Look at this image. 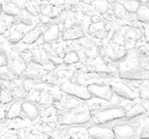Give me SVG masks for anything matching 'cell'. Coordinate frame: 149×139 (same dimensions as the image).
Returning a JSON list of instances; mask_svg holds the SVG:
<instances>
[{"label":"cell","instance_id":"cell-1","mask_svg":"<svg viewBox=\"0 0 149 139\" xmlns=\"http://www.w3.org/2000/svg\"><path fill=\"white\" fill-rule=\"evenodd\" d=\"M145 63L144 59L137 51L130 52L127 57L119 64V76L130 81L146 79L148 74L145 71Z\"/></svg>","mask_w":149,"mask_h":139},{"label":"cell","instance_id":"cell-2","mask_svg":"<svg viewBox=\"0 0 149 139\" xmlns=\"http://www.w3.org/2000/svg\"><path fill=\"white\" fill-rule=\"evenodd\" d=\"M90 111L88 109H81L80 107L68 109L61 116V122L63 125L84 124L90 120Z\"/></svg>","mask_w":149,"mask_h":139},{"label":"cell","instance_id":"cell-3","mask_svg":"<svg viewBox=\"0 0 149 139\" xmlns=\"http://www.w3.org/2000/svg\"><path fill=\"white\" fill-rule=\"evenodd\" d=\"M99 123H108L126 117V111L118 106H106L100 109L95 114Z\"/></svg>","mask_w":149,"mask_h":139},{"label":"cell","instance_id":"cell-4","mask_svg":"<svg viewBox=\"0 0 149 139\" xmlns=\"http://www.w3.org/2000/svg\"><path fill=\"white\" fill-rule=\"evenodd\" d=\"M61 89L64 94H68L70 96L75 97L78 99L88 100L93 97L87 87H84L75 83H65L62 85Z\"/></svg>","mask_w":149,"mask_h":139},{"label":"cell","instance_id":"cell-5","mask_svg":"<svg viewBox=\"0 0 149 139\" xmlns=\"http://www.w3.org/2000/svg\"><path fill=\"white\" fill-rule=\"evenodd\" d=\"M105 54L113 62H122L128 54L125 46L120 44H109L105 49Z\"/></svg>","mask_w":149,"mask_h":139},{"label":"cell","instance_id":"cell-6","mask_svg":"<svg viewBox=\"0 0 149 139\" xmlns=\"http://www.w3.org/2000/svg\"><path fill=\"white\" fill-rule=\"evenodd\" d=\"M88 89L90 90L93 97L100 98V99L105 100L109 101L111 100L113 96V91L111 85H97V84H93L89 85Z\"/></svg>","mask_w":149,"mask_h":139},{"label":"cell","instance_id":"cell-7","mask_svg":"<svg viewBox=\"0 0 149 139\" xmlns=\"http://www.w3.org/2000/svg\"><path fill=\"white\" fill-rule=\"evenodd\" d=\"M87 130H88V135L90 138L103 139H110L116 138L113 129L108 128V127L95 125L89 127Z\"/></svg>","mask_w":149,"mask_h":139},{"label":"cell","instance_id":"cell-8","mask_svg":"<svg viewBox=\"0 0 149 139\" xmlns=\"http://www.w3.org/2000/svg\"><path fill=\"white\" fill-rule=\"evenodd\" d=\"M114 94L122 98L132 101L135 98V94L131 88L125 83L121 82H115L111 85Z\"/></svg>","mask_w":149,"mask_h":139},{"label":"cell","instance_id":"cell-9","mask_svg":"<svg viewBox=\"0 0 149 139\" xmlns=\"http://www.w3.org/2000/svg\"><path fill=\"white\" fill-rule=\"evenodd\" d=\"M110 29L111 28H109L106 23L101 20L91 23L88 28L90 34L97 39H104L107 37L108 33Z\"/></svg>","mask_w":149,"mask_h":139},{"label":"cell","instance_id":"cell-10","mask_svg":"<svg viewBox=\"0 0 149 139\" xmlns=\"http://www.w3.org/2000/svg\"><path fill=\"white\" fill-rule=\"evenodd\" d=\"M113 131L118 138H130L135 135V130L128 124H118L113 127Z\"/></svg>","mask_w":149,"mask_h":139},{"label":"cell","instance_id":"cell-11","mask_svg":"<svg viewBox=\"0 0 149 139\" xmlns=\"http://www.w3.org/2000/svg\"><path fill=\"white\" fill-rule=\"evenodd\" d=\"M84 33L82 29L78 26H74L71 28L65 30L62 33V39L65 41L78 40L84 37Z\"/></svg>","mask_w":149,"mask_h":139},{"label":"cell","instance_id":"cell-12","mask_svg":"<svg viewBox=\"0 0 149 139\" xmlns=\"http://www.w3.org/2000/svg\"><path fill=\"white\" fill-rule=\"evenodd\" d=\"M22 109L26 117L30 120H34L39 117V112L37 107L31 101H25L22 102Z\"/></svg>","mask_w":149,"mask_h":139},{"label":"cell","instance_id":"cell-13","mask_svg":"<svg viewBox=\"0 0 149 139\" xmlns=\"http://www.w3.org/2000/svg\"><path fill=\"white\" fill-rule=\"evenodd\" d=\"M122 36L128 41H138L142 38L143 33L140 29L133 27H125L122 29Z\"/></svg>","mask_w":149,"mask_h":139},{"label":"cell","instance_id":"cell-14","mask_svg":"<svg viewBox=\"0 0 149 139\" xmlns=\"http://www.w3.org/2000/svg\"><path fill=\"white\" fill-rule=\"evenodd\" d=\"M60 36V29L57 25H52L48 28L42 36L43 41L45 43H52L58 40Z\"/></svg>","mask_w":149,"mask_h":139},{"label":"cell","instance_id":"cell-15","mask_svg":"<svg viewBox=\"0 0 149 139\" xmlns=\"http://www.w3.org/2000/svg\"><path fill=\"white\" fill-rule=\"evenodd\" d=\"M10 70L14 75H20L27 69V65L20 58H13L10 62Z\"/></svg>","mask_w":149,"mask_h":139},{"label":"cell","instance_id":"cell-16","mask_svg":"<svg viewBox=\"0 0 149 139\" xmlns=\"http://www.w3.org/2000/svg\"><path fill=\"white\" fill-rule=\"evenodd\" d=\"M42 36H43V33H42L41 28H36L26 33L23 37L22 41L26 44H32V43H35Z\"/></svg>","mask_w":149,"mask_h":139},{"label":"cell","instance_id":"cell-17","mask_svg":"<svg viewBox=\"0 0 149 139\" xmlns=\"http://www.w3.org/2000/svg\"><path fill=\"white\" fill-rule=\"evenodd\" d=\"M48 59V54L47 53L46 51H45L42 49H36L34 52L32 54L31 58V60L33 62V63L38 64V65H41L43 64L44 62L47 61Z\"/></svg>","mask_w":149,"mask_h":139},{"label":"cell","instance_id":"cell-18","mask_svg":"<svg viewBox=\"0 0 149 139\" xmlns=\"http://www.w3.org/2000/svg\"><path fill=\"white\" fill-rule=\"evenodd\" d=\"M2 10L5 14L12 17H15L20 12V7L17 4L12 2L5 3L2 6Z\"/></svg>","mask_w":149,"mask_h":139},{"label":"cell","instance_id":"cell-19","mask_svg":"<svg viewBox=\"0 0 149 139\" xmlns=\"http://www.w3.org/2000/svg\"><path fill=\"white\" fill-rule=\"evenodd\" d=\"M41 12L42 14L51 19H56L59 17V10L57 7H52V5L43 6L41 8Z\"/></svg>","mask_w":149,"mask_h":139},{"label":"cell","instance_id":"cell-20","mask_svg":"<svg viewBox=\"0 0 149 139\" xmlns=\"http://www.w3.org/2000/svg\"><path fill=\"white\" fill-rule=\"evenodd\" d=\"M23 111L22 109V103L15 102L12 104L11 107L7 111V118L8 119H15L20 116V114Z\"/></svg>","mask_w":149,"mask_h":139},{"label":"cell","instance_id":"cell-21","mask_svg":"<svg viewBox=\"0 0 149 139\" xmlns=\"http://www.w3.org/2000/svg\"><path fill=\"white\" fill-rule=\"evenodd\" d=\"M79 62V55L75 50H70L67 52L63 57V62L65 65H73Z\"/></svg>","mask_w":149,"mask_h":139},{"label":"cell","instance_id":"cell-22","mask_svg":"<svg viewBox=\"0 0 149 139\" xmlns=\"http://www.w3.org/2000/svg\"><path fill=\"white\" fill-rule=\"evenodd\" d=\"M146 111V109L143 106L141 105V104H136L132 108H131L129 111H126V117L130 119L135 118L138 116L144 114Z\"/></svg>","mask_w":149,"mask_h":139},{"label":"cell","instance_id":"cell-23","mask_svg":"<svg viewBox=\"0 0 149 139\" xmlns=\"http://www.w3.org/2000/svg\"><path fill=\"white\" fill-rule=\"evenodd\" d=\"M24 36V30L21 28L15 27L12 30L9 41L11 43L15 44V43H18L20 41L23 40Z\"/></svg>","mask_w":149,"mask_h":139},{"label":"cell","instance_id":"cell-24","mask_svg":"<svg viewBox=\"0 0 149 139\" xmlns=\"http://www.w3.org/2000/svg\"><path fill=\"white\" fill-rule=\"evenodd\" d=\"M136 16L138 20L142 23H149V7L147 5H141L137 10Z\"/></svg>","mask_w":149,"mask_h":139},{"label":"cell","instance_id":"cell-25","mask_svg":"<svg viewBox=\"0 0 149 139\" xmlns=\"http://www.w3.org/2000/svg\"><path fill=\"white\" fill-rule=\"evenodd\" d=\"M93 7L97 12L104 14L107 12L109 5L106 0H95L93 3Z\"/></svg>","mask_w":149,"mask_h":139},{"label":"cell","instance_id":"cell-26","mask_svg":"<svg viewBox=\"0 0 149 139\" xmlns=\"http://www.w3.org/2000/svg\"><path fill=\"white\" fill-rule=\"evenodd\" d=\"M113 13H114L115 16L116 17V18L118 19H122L125 17L127 14V9L125 8V6L123 5L122 3L117 2L113 5Z\"/></svg>","mask_w":149,"mask_h":139},{"label":"cell","instance_id":"cell-27","mask_svg":"<svg viewBox=\"0 0 149 139\" xmlns=\"http://www.w3.org/2000/svg\"><path fill=\"white\" fill-rule=\"evenodd\" d=\"M10 94L13 95V97L18 98H24L26 97L27 92L25 91L23 85H19V86L14 87L10 91Z\"/></svg>","mask_w":149,"mask_h":139},{"label":"cell","instance_id":"cell-28","mask_svg":"<svg viewBox=\"0 0 149 139\" xmlns=\"http://www.w3.org/2000/svg\"><path fill=\"white\" fill-rule=\"evenodd\" d=\"M78 98H75V97L71 96L70 98H67L64 102L63 105L65 108L68 109H73L78 108L80 107L79 102Z\"/></svg>","mask_w":149,"mask_h":139},{"label":"cell","instance_id":"cell-29","mask_svg":"<svg viewBox=\"0 0 149 139\" xmlns=\"http://www.w3.org/2000/svg\"><path fill=\"white\" fill-rule=\"evenodd\" d=\"M122 4L125 6V8L127 9V10L130 12H136L137 10H138V8L140 7V4L138 1H122Z\"/></svg>","mask_w":149,"mask_h":139},{"label":"cell","instance_id":"cell-30","mask_svg":"<svg viewBox=\"0 0 149 139\" xmlns=\"http://www.w3.org/2000/svg\"><path fill=\"white\" fill-rule=\"evenodd\" d=\"M81 133H85V134H88V130H84V129L81 128V127H73V128L70 129L68 131V134L71 135V137L73 138H79V135H80L81 137H84Z\"/></svg>","mask_w":149,"mask_h":139},{"label":"cell","instance_id":"cell-31","mask_svg":"<svg viewBox=\"0 0 149 139\" xmlns=\"http://www.w3.org/2000/svg\"><path fill=\"white\" fill-rule=\"evenodd\" d=\"M50 94L47 92L46 91H42L40 92V95H39V99H38L37 102L38 104H42V105H45L49 102V99H50Z\"/></svg>","mask_w":149,"mask_h":139},{"label":"cell","instance_id":"cell-32","mask_svg":"<svg viewBox=\"0 0 149 139\" xmlns=\"http://www.w3.org/2000/svg\"><path fill=\"white\" fill-rule=\"evenodd\" d=\"M62 90H58V89H53L51 91L49 94H50L51 97H52V100L54 101H56V102H59L62 100L63 96V94Z\"/></svg>","mask_w":149,"mask_h":139},{"label":"cell","instance_id":"cell-33","mask_svg":"<svg viewBox=\"0 0 149 139\" xmlns=\"http://www.w3.org/2000/svg\"><path fill=\"white\" fill-rule=\"evenodd\" d=\"M13 96L11 94H9L5 91L4 92V90H2V92H1V101L2 104H10V102H12L13 99Z\"/></svg>","mask_w":149,"mask_h":139},{"label":"cell","instance_id":"cell-34","mask_svg":"<svg viewBox=\"0 0 149 139\" xmlns=\"http://www.w3.org/2000/svg\"><path fill=\"white\" fill-rule=\"evenodd\" d=\"M63 25L65 30L71 28L76 26V20L74 18V17L68 16V17L65 19V21H64Z\"/></svg>","mask_w":149,"mask_h":139},{"label":"cell","instance_id":"cell-35","mask_svg":"<svg viewBox=\"0 0 149 139\" xmlns=\"http://www.w3.org/2000/svg\"><path fill=\"white\" fill-rule=\"evenodd\" d=\"M139 97L141 99L149 100V88L147 86H143L140 89Z\"/></svg>","mask_w":149,"mask_h":139},{"label":"cell","instance_id":"cell-36","mask_svg":"<svg viewBox=\"0 0 149 139\" xmlns=\"http://www.w3.org/2000/svg\"><path fill=\"white\" fill-rule=\"evenodd\" d=\"M0 62H1V67H6L9 65L10 64V61H9L8 58H7V53L4 51H1V56H0Z\"/></svg>","mask_w":149,"mask_h":139},{"label":"cell","instance_id":"cell-37","mask_svg":"<svg viewBox=\"0 0 149 139\" xmlns=\"http://www.w3.org/2000/svg\"><path fill=\"white\" fill-rule=\"evenodd\" d=\"M26 10L29 14H30L32 16H37L38 11L36 7L32 4H29L26 7Z\"/></svg>","mask_w":149,"mask_h":139},{"label":"cell","instance_id":"cell-38","mask_svg":"<svg viewBox=\"0 0 149 139\" xmlns=\"http://www.w3.org/2000/svg\"><path fill=\"white\" fill-rule=\"evenodd\" d=\"M96 53H97V50L93 47L87 48L85 51V54L88 57H93L95 56Z\"/></svg>","mask_w":149,"mask_h":139},{"label":"cell","instance_id":"cell-39","mask_svg":"<svg viewBox=\"0 0 149 139\" xmlns=\"http://www.w3.org/2000/svg\"><path fill=\"white\" fill-rule=\"evenodd\" d=\"M22 85H23V88L25 89V91L28 93L31 90L32 88V83H31V81H23V83H22Z\"/></svg>","mask_w":149,"mask_h":139},{"label":"cell","instance_id":"cell-40","mask_svg":"<svg viewBox=\"0 0 149 139\" xmlns=\"http://www.w3.org/2000/svg\"><path fill=\"white\" fill-rule=\"evenodd\" d=\"M115 33H116V31H115L113 29H110L109 31V33H108V35H107V39H109V40H110V39H111L114 36Z\"/></svg>","mask_w":149,"mask_h":139},{"label":"cell","instance_id":"cell-41","mask_svg":"<svg viewBox=\"0 0 149 139\" xmlns=\"http://www.w3.org/2000/svg\"><path fill=\"white\" fill-rule=\"evenodd\" d=\"M143 35L146 40L147 41H149V29H147V30H145Z\"/></svg>","mask_w":149,"mask_h":139},{"label":"cell","instance_id":"cell-42","mask_svg":"<svg viewBox=\"0 0 149 139\" xmlns=\"http://www.w3.org/2000/svg\"><path fill=\"white\" fill-rule=\"evenodd\" d=\"M147 115H148V117H149V111H148V113H147Z\"/></svg>","mask_w":149,"mask_h":139}]
</instances>
